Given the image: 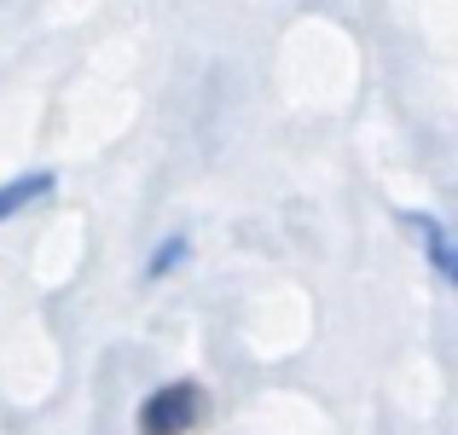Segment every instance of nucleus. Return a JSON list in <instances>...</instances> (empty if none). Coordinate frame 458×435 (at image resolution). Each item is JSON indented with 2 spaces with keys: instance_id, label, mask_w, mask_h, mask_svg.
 <instances>
[{
  "instance_id": "1",
  "label": "nucleus",
  "mask_w": 458,
  "mask_h": 435,
  "mask_svg": "<svg viewBox=\"0 0 458 435\" xmlns=\"http://www.w3.org/2000/svg\"><path fill=\"white\" fill-rule=\"evenodd\" d=\"M203 389L198 383H163L146 406H140V435H191L203 424Z\"/></svg>"
},
{
  "instance_id": "3",
  "label": "nucleus",
  "mask_w": 458,
  "mask_h": 435,
  "mask_svg": "<svg viewBox=\"0 0 458 435\" xmlns=\"http://www.w3.org/2000/svg\"><path fill=\"white\" fill-rule=\"evenodd\" d=\"M412 233L429 244V261H436V273L453 285V244H447V233H441V221H429V215H412Z\"/></svg>"
},
{
  "instance_id": "2",
  "label": "nucleus",
  "mask_w": 458,
  "mask_h": 435,
  "mask_svg": "<svg viewBox=\"0 0 458 435\" xmlns=\"http://www.w3.org/2000/svg\"><path fill=\"white\" fill-rule=\"evenodd\" d=\"M35 198H53V175H18L0 186V221H12V215H23Z\"/></svg>"
},
{
  "instance_id": "4",
  "label": "nucleus",
  "mask_w": 458,
  "mask_h": 435,
  "mask_svg": "<svg viewBox=\"0 0 458 435\" xmlns=\"http://www.w3.org/2000/svg\"><path fill=\"white\" fill-rule=\"evenodd\" d=\"M186 233H174V238H163V244H157V256H151V279H168V273H174V261H186Z\"/></svg>"
}]
</instances>
